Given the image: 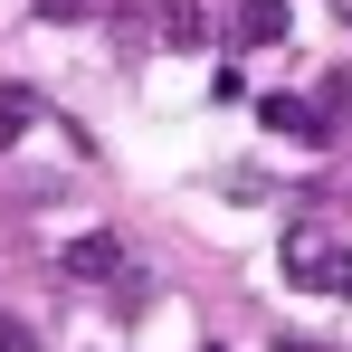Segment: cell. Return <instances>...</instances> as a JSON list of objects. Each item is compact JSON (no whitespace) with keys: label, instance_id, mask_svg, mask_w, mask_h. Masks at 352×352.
<instances>
[{"label":"cell","instance_id":"52a82bcc","mask_svg":"<svg viewBox=\"0 0 352 352\" xmlns=\"http://www.w3.org/2000/svg\"><path fill=\"white\" fill-rule=\"evenodd\" d=\"M0 352H38V324L29 314H0Z\"/></svg>","mask_w":352,"mask_h":352},{"label":"cell","instance_id":"277c9868","mask_svg":"<svg viewBox=\"0 0 352 352\" xmlns=\"http://www.w3.org/2000/svg\"><path fill=\"white\" fill-rule=\"evenodd\" d=\"M229 38H238V48H286V0H238Z\"/></svg>","mask_w":352,"mask_h":352},{"label":"cell","instance_id":"7a4b0ae2","mask_svg":"<svg viewBox=\"0 0 352 352\" xmlns=\"http://www.w3.org/2000/svg\"><path fill=\"white\" fill-rule=\"evenodd\" d=\"M58 267L76 276V286H105V276H124V238H105V229H96V238H67Z\"/></svg>","mask_w":352,"mask_h":352},{"label":"cell","instance_id":"8992f818","mask_svg":"<svg viewBox=\"0 0 352 352\" xmlns=\"http://www.w3.org/2000/svg\"><path fill=\"white\" fill-rule=\"evenodd\" d=\"M29 124H38V96H29V86H0V153H19Z\"/></svg>","mask_w":352,"mask_h":352},{"label":"cell","instance_id":"6da1fadb","mask_svg":"<svg viewBox=\"0 0 352 352\" xmlns=\"http://www.w3.org/2000/svg\"><path fill=\"white\" fill-rule=\"evenodd\" d=\"M286 276H295L305 295H352V248L324 238L314 219H295V229H286Z\"/></svg>","mask_w":352,"mask_h":352},{"label":"cell","instance_id":"3957f363","mask_svg":"<svg viewBox=\"0 0 352 352\" xmlns=\"http://www.w3.org/2000/svg\"><path fill=\"white\" fill-rule=\"evenodd\" d=\"M257 124H267V133H286V143H324V133H333L314 96H267V105H257Z\"/></svg>","mask_w":352,"mask_h":352},{"label":"cell","instance_id":"5b68a950","mask_svg":"<svg viewBox=\"0 0 352 352\" xmlns=\"http://www.w3.org/2000/svg\"><path fill=\"white\" fill-rule=\"evenodd\" d=\"M153 38L162 48H210V0H162L153 10Z\"/></svg>","mask_w":352,"mask_h":352},{"label":"cell","instance_id":"ba28073f","mask_svg":"<svg viewBox=\"0 0 352 352\" xmlns=\"http://www.w3.org/2000/svg\"><path fill=\"white\" fill-rule=\"evenodd\" d=\"M38 10H58V19H76V10H86V0H38Z\"/></svg>","mask_w":352,"mask_h":352}]
</instances>
